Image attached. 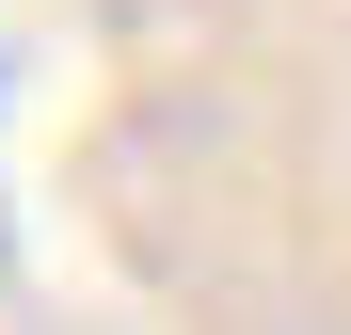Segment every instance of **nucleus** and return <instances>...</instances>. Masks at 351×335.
I'll return each instance as SVG.
<instances>
[]
</instances>
